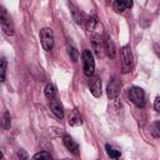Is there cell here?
Returning a JSON list of instances; mask_svg holds the SVG:
<instances>
[{"label":"cell","mask_w":160,"mask_h":160,"mask_svg":"<svg viewBox=\"0 0 160 160\" xmlns=\"http://www.w3.org/2000/svg\"><path fill=\"white\" fill-rule=\"evenodd\" d=\"M104 50H105L106 55L110 59H114L115 58V55H116V48H115V44H114L112 39L109 35H105L104 36Z\"/></svg>","instance_id":"9"},{"label":"cell","mask_w":160,"mask_h":160,"mask_svg":"<svg viewBox=\"0 0 160 160\" xmlns=\"http://www.w3.org/2000/svg\"><path fill=\"white\" fill-rule=\"evenodd\" d=\"M5 72H6V60H5V58H2L1 64H0V79H1V81H5Z\"/></svg>","instance_id":"20"},{"label":"cell","mask_w":160,"mask_h":160,"mask_svg":"<svg viewBox=\"0 0 160 160\" xmlns=\"http://www.w3.org/2000/svg\"><path fill=\"white\" fill-rule=\"evenodd\" d=\"M49 106H50V110L52 111V114H54L58 119H62V118H64V108H62L61 102H60L56 98L49 100Z\"/></svg>","instance_id":"8"},{"label":"cell","mask_w":160,"mask_h":160,"mask_svg":"<svg viewBox=\"0 0 160 160\" xmlns=\"http://www.w3.org/2000/svg\"><path fill=\"white\" fill-rule=\"evenodd\" d=\"M154 109H155L158 112H160V96H158V98L155 99V102H154Z\"/></svg>","instance_id":"22"},{"label":"cell","mask_w":160,"mask_h":160,"mask_svg":"<svg viewBox=\"0 0 160 160\" xmlns=\"http://www.w3.org/2000/svg\"><path fill=\"white\" fill-rule=\"evenodd\" d=\"M89 90L95 98L101 96V79L98 75H94L89 80Z\"/></svg>","instance_id":"7"},{"label":"cell","mask_w":160,"mask_h":160,"mask_svg":"<svg viewBox=\"0 0 160 160\" xmlns=\"http://www.w3.org/2000/svg\"><path fill=\"white\" fill-rule=\"evenodd\" d=\"M40 41H41V46L45 51H50L54 48L55 36L50 28H44L40 30Z\"/></svg>","instance_id":"2"},{"label":"cell","mask_w":160,"mask_h":160,"mask_svg":"<svg viewBox=\"0 0 160 160\" xmlns=\"http://www.w3.org/2000/svg\"><path fill=\"white\" fill-rule=\"evenodd\" d=\"M66 49H68V55L70 56V60L72 62H76L79 60V51L76 50V48L72 45H68Z\"/></svg>","instance_id":"16"},{"label":"cell","mask_w":160,"mask_h":160,"mask_svg":"<svg viewBox=\"0 0 160 160\" xmlns=\"http://www.w3.org/2000/svg\"><path fill=\"white\" fill-rule=\"evenodd\" d=\"M62 141H64L65 148H66L70 152H72V154H75V155H78V154H79V145H78V142H76L71 136L65 135Z\"/></svg>","instance_id":"11"},{"label":"cell","mask_w":160,"mask_h":160,"mask_svg":"<svg viewBox=\"0 0 160 160\" xmlns=\"http://www.w3.org/2000/svg\"><path fill=\"white\" fill-rule=\"evenodd\" d=\"M120 58H121L122 72L126 74L132 69V51L129 45H125L120 49Z\"/></svg>","instance_id":"1"},{"label":"cell","mask_w":160,"mask_h":160,"mask_svg":"<svg viewBox=\"0 0 160 160\" xmlns=\"http://www.w3.org/2000/svg\"><path fill=\"white\" fill-rule=\"evenodd\" d=\"M18 156H19L20 159H28V154H26L24 150H19V151H18Z\"/></svg>","instance_id":"23"},{"label":"cell","mask_w":160,"mask_h":160,"mask_svg":"<svg viewBox=\"0 0 160 160\" xmlns=\"http://www.w3.org/2000/svg\"><path fill=\"white\" fill-rule=\"evenodd\" d=\"M120 89H121V81L119 80V78L116 76H112L108 84V89H106V94H108V98L110 100H114L119 96L120 94Z\"/></svg>","instance_id":"5"},{"label":"cell","mask_w":160,"mask_h":160,"mask_svg":"<svg viewBox=\"0 0 160 160\" xmlns=\"http://www.w3.org/2000/svg\"><path fill=\"white\" fill-rule=\"evenodd\" d=\"M52 156L49 154V152H46V151H41V152H36L34 156H32V159H51Z\"/></svg>","instance_id":"21"},{"label":"cell","mask_w":160,"mask_h":160,"mask_svg":"<svg viewBox=\"0 0 160 160\" xmlns=\"http://www.w3.org/2000/svg\"><path fill=\"white\" fill-rule=\"evenodd\" d=\"M132 6V0H115L112 4V8L116 12H124L126 9H130Z\"/></svg>","instance_id":"12"},{"label":"cell","mask_w":160,"mask_h":160,"mask_svg":"<svg viewBox=\"0 0 160 160\" xmlns=\"http://www.w3.org/2000/svg\"><path fill=\"white\" fill-rule=\"evenodd\" d=\"M129 99L131 100L132 104H135L138 108H144L145 106V92L141 88L134 86L129 90Z\"/></svg>","instance_id":"4"},{"label":"cell","mask_w":160,"mask_h":160,"mask_svg":"<svg viewBox=\"0 0 160 160\" xmlns=\"http://www.w3.org/2000/svg\"><path fill=\"white\" fill-rule=\"evenodd\" d=\"M44 92H45V96L50 100V99H54V98H56V94H58V90H56V88L52 85V84H48L46 86H45V90H44Z\"/></svg>","instance_id":"15"},{"label":"cell","mask_w":160,"mask_h":160,"mask_svg":"<svg viewBox=\"0 0 160 160\" xmlns=\"http://www.w3.org/2000/svg\"><path fill=\"white\" fill-rule=\"evenodd\" d=\"M2 126H4V129H5V130L10 129V126H11L10 114H9L8 111H5V112H4V116H2Z\"/></svg>","instance_id":"19"},{"label":"cell","mask_w":160,"mask_h":160,"mask_svg":"<svg viewBox=\"0 0 160 160\" xmlns=\"http://www.w3.org/2000/svg\"><path fill=\"white\" fill-rule=\"evenodd\" d=\"M96 24H98V21H96V18L95 16H88L86 18V20H85V24H84V29L85 30H88V31H92L94 29H95V26H96Z\"/></svg>","instance_id":"14"},{"label":"cell","mask_w":160,"mask_h":160,"mask_svg":"<svg viewBox=\"0 0 160 160\" xmlns=\"http://www.w3.org/2000/svg\"><path fill=\"white\" fill-rule=\"evenodd\" d=\"M0 21H1V28L6 35H14V24L11 21V18L6 12L4 8L0 9Z\"/></svg>","instance_id":"6"},{"label":"cell","mask_w":160,"mask_h":160,"mask_svg":"<svg viewBox=\"0 0 160 160\" xmlns=\"http://www.w3.org/2000/svg\"><path fill=\"white\" fill-rule=\"evenodd\" d=\"M81 122L82 121H81V116H80L79 111L76 109L71 110V112L69 114V124L71 126H79V125H81Z\"/></svg>","instance_id":"13"},{"label":"cell","mask_w":160,"mask_h":160,"mask_svg":"<svg viewBox=\"0 0 160 160\" xmlns=\"http://www.w3.org/2000/svg\"><path fill=\"white\" fill-rule=\"evenodd\" d=\"M82 69H84V74L86 76H91L94 74V70H95V60H94V56L91 54L90 50L85 49L82 51Z\"/></svg>","instance_id":"3"},{"label":"cell","mask_w":160,"mask_h":160,"mask_svg":"<svg viewBox=\"0 0 160 160\" xmlns=\"http://www.w3.org/2000/svg\"><path fill=\"white\" fill-rule=\"evenodd\" d=\"M91 45H92V49H94L96 56L100 58L101 56V51L104 49V40L99 34H94L91 36Z\"/></svg>","instance_id":"10"},{"label":"cell","mask_w":160,"mask_h":160,"mask_svg":"<svg viewBox=\"0 0 160 160\" xmlns=\"http://www.w3.org/2000/svg\"><path fill=\"white\" fill-rule=\"evenodd\" d=\"M154 48H155V51H156V54L160 56V46H159V45H155Z\"/></svg>","instance_id":"24"},{"label":"cell","mask_w":160,"mask_h":160,"mask_svg":"<svg viewBox=\"0 0 160 160\" xmlns=\"http://www.w3.org/2000/svg\"><path fill=\"white\" fill-rule=\"evenodd\" d=\"M105 149H106V152H108V155H109L110 158H112V159H118V158H120V151L116 150V149H114V148L110 146L109 144L105 145Z\"/></svg>","instance_id":"17"},{"label":"cell","mask_w":160,"mask_h":160,"mask_svg":"<svg viewBox=\"0 0 160 160\" xmlns=\"http://www.w3.org/2000/svg\"><path fill=\"white\" fill-rule=\"evenodd\" d=\"M150 131H151V134H152L155 138H160V121H155V122L151 125Z\"/></svg>","instance_id":"18"}]
</instances>
